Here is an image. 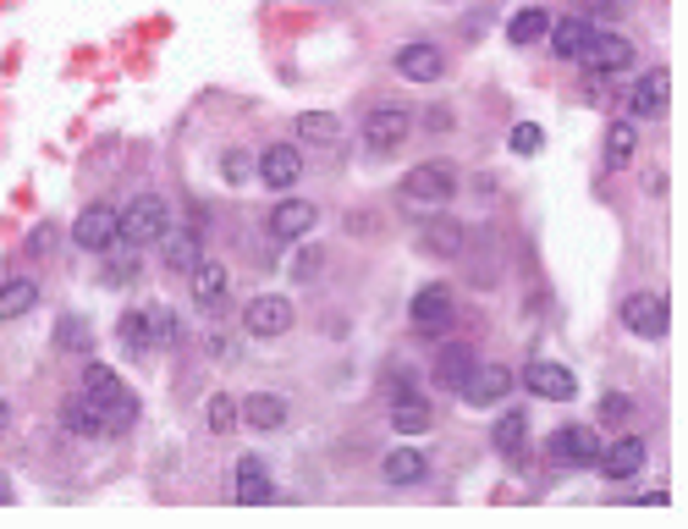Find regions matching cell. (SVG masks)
Wrapping results in <instances>:
<instances>
[{
    "mask_svg": "<svg viewBox=\"0 0 688 529\" xmlns=\"http://www.w3.org/2000/svg\"><path fill=\"white\" fill-rule=\"evenodd\" d=\"M468 369H474V348H441V358H435V380L446 391H457Z\"/></svg>",
    "mask_w": 688,
    "mask_h": 529,
    "instance_id": "33",
    "label": "cell"
},
{
    "mask_svg": "<svg viewBox=\"0 0 688 529\" xmlns=\"http://www.w3.org/2000/svg\"><path fill=\"white\" fill-rule=\"evenodd\" d=\"M524 386H529L535 397H546V403H573V397H578L573 369H561V364H550V358H535V364L524 369Z\"/></svg>",
    "mask_w": 688,
    "mask_h": 529,
    "instance_id": "15",
    "label": "cell"
},
{
    "mask_svg": "<svg viewBox=\"0 0 688 529\" xmlns=\"http://www.w3.org/2000/svg\"><path fill=\"white\" fill-rule=\"evenodd\" d=\"M578 61H584L589 72L611 78V72H623V67L634 61V44H628L623 33H589V44L578 50Z\"/></svg>",
    "mask_w": 688,
    "mask_h": 529,
    "instance_id": "12",
    "label": "cell"
},
{
    "mask_svg": "<svg viewBox=\"0 0 688 529\" xmlns=\"http://www.w3.org/2000/svg\"><path fill=\"white\" fill-rule=\"evenodd\" d=\"M429 425H435L429 403L413 397V391H397V403H392V430H397V436H424Z\"/></svg>",
    "mask_w": 688,
    "mask_h": 529,
    "instance_id": "25",
    "label": "cell"
},
{
    "mask_svg": "<svg viewBox=\"0 0 688 529\" xmlns=\"http://www.w3.org/2000/svg\"><path fill=\"white\" fill-rule=\"evenodd\" d=\"M6 497H11V491H6V480H0V502H6Z\"/></svg>",
    "mask_w": 688,
    "mask_h": 529,
    "instance_id": "43",
    "label": "cell"
},
{
    "mask_svg": "<svg viewBox=\"0 0 688 529\" xmlns=\"http://www.w3.org/2000/svg\"><path fill=\"white\" fill-rule=\"evenodd\" d=\"M634 155H639V122L634 116H617L606 128V166L623 172V166H634Z\"/></svg>",
    "mask_w": 688,
    "mask_h": 529,
    "instance_id": "22",
    "label": "cell"
},
{
    "mask_svg": "<svg viewBox=\"0 0 688 529\" xmlns=\"http://www.w3.org/2000/svg\"><path fill=\"white\" fill-rule=\"evenodd\" d=\"M265 226H271L275 243H297V237H308V232L320 226V210H314L308 199H281Z\"/></svg>",
    "mask_w": 688,
    "mask_h": 529,
    "instance_id": "13",
    "label": "cell"
},
{
    "mask_svg": "<svg viewBox=\"0 0 688 529\" xmlns=\"http://www.w3.org/2000/svg\"><path fill=\"white\" fill-rule=\"evenodd\" d=\"M237 414H243L254 430H281V425H286V397H281V391H254V397L237 403Z\"/></svg>",
    "mask_w": 688,
    "mask_h": 529,
    "instance_id": "24",
    "label": "cell"
},
{
    "mask_svg": "<svg viewBox=\"0 0 688 529\" xmlns=\"http://www.w3.org/2000/svg\"><path fill=\"white\" fill-rule=\"evenodd\" d=\"M496 452L502 458H513V464H524V452H529V414L524 408H507L502 419H496Z\"/></svg>",
    "mask_w": 688,
    "mask_h": 529,
    "instance_id": "20",
    "label": "cell"
},
{
    "mask_svg": "<svg viewBox=\"0 0 688 529\" xmlns=\"http://www.w3.org/2000/svg\"><path fill=\"white\" fill-rule=\"evenodd\" d=\"M408 133H413V116L403 105H381V111H370V122H364V144H370L375 155H392Z\"/></svg>",
    "mask_w": 688,
    "mask_h": 529,
    "instance_id": "11",
    "label": "cell"
},
{
    "mask_svg": "<svg viewBox=\"0 0 688 529\" xmlns=\"http://www.w3.org/2000/svg\"><path fill=\"white\" fill-rule=\"evenodd\" d=\"M623 326L634 332V337H667V298L661 293H628L623 298Z\"/></svg>",
    "mask_w": 688,
    "mask_h": 529,
    "instance_id": "10",
    "label": "cell"
},
{
    "mask_svg": "<svg viewBox=\"0 0 688 529\" xmlns=\"http://www.w3.org/2000/svg\"><path fill=\"white\" fill-rule=\"evenodd\" d=\"M61 425H67L72 436H100V414H94V403H89L83 391L61 403Z\"/></svg>",
    "mask_w": 688,
    "mask_h": 529,
    "instance_id": "32",
    "label": "cell"
},
{
    "mask_svg": "<svg viewBox=\"0 0 688 529\" xmlns=\"http://www.w3.org/2000/svg\"><path fill=\"white\" fill-rule=\"evenodd\" d=\"M584 6H589V17H600V22H606V17H617V11H623V6H617V0H584Z\"/></svg>",
    "mask_w": 688,
    "mask_h": 529,
    "instance_id": "42",
    "label": "cell"
},
{
    "mask_svg": "<svg viewBox=\"0 0 688 529\" xmlns=\"http://www.w3.org/2000/svg\"><path fill=\"white\" fill-rule=\"evenodd\" d=\"M72 243L89 248V254L117 248V243H122V221H117V210H111V204H89V210L72 221Z\"/></svg>",
    "mask_w": 688,
    "mask_h": 529,
    "instance_id": "7",
    "label": "cell"
},
{
    "mask_svg": "<svg viewBox=\"0 0 688 529\" xmlns=\"http://www.w3.org/2000/svg\"><path fill=\"white\" fill-rule=\"evenodd\" d=\"M424 248L429 254H457L463 248V226L457 221H429L424 226Z\"/></svg>",
    "mask_w": 688,
    "mask_h": 529,
    "instance_id": "34",
    "label": "cell"
},
{
    "mask_svg": "<svg viewBox=\"0 0 688 529\" xmlns=\"http://www.w3.org/2000/svg\"><path fill=\"white\" fill-rule=\"evenodd\" d=\"M254 176H260L265 187H275V193H286V187H297V176H303V155H297L292 144H271V150H260Z\"/></svg>",
    "mask_w": 688,
    "mask_h": 529,
    "instance_id": "14",
    "label": "cell"
},
{
    "mask_svg": "<svg viewBox=\"0 0 688 529\" xmlns=\"http://www.w3.org/2000/svg\"><path fill=\"white\" fill-rule=\"evenodd\" d=\"M320 265H325V254H320V248H303V254L292 260V276H297V282H314Z\"/></svg>",
    "mask_w": 688,
    "mask_h": 529,
    "instance_id": "40",
    "label": "cell"
},
{
    "mask_svg": "<svg viewBox=\"0 0 688 529\" xmlns=\"http://www.w3.org/2000/svg\"><path fill=\"white\" fill-rule=\"evenodd\" d=\"M546 28H550V17H546V6H524L513 22H507V44H540L546 39Z\"/></svg>",
    "mask_w": 688,
    "mask_h": 529,
    "instance_id": "29",
    "label": "cell"
},
{
    "mask_svg": "<svg viewBox=\"0 0 688 529\" xmlns=\"http://www.w3.org/2000/svg\"><path fill=\"white\" fill-rule=\"evenodd\" d=\"M667 100H672V78H667V67H650L628 89V116L634 122H656V116H667Z\"/></svg>",
    "mask_w": 688,
    "mask_h": 529,
    "instance_id": "8",
    "label": "cell"
},
{
    "mask_svg": "<svg viewBox=\"0 0 688 529\" xmlns=\"http://www.w3.org/2000/svg\"><path fill=\"white\" fill-rule=\"evenodd\" d=\"M463 403L468 408H496V403H507V391H513V369L507 364H479L474 358V369L463 375Z\"/></svg>",
    "mask_w": 688,
    "mask_h": 529,
    "instance_id": "6",
    "label": "cell"
},
{
    "mask_svg": "<svg viewBox=\"0 0 688 529\" xmlns=\"http://www.w3.org/2000/svg\"><path fill=\"white\" fill-rule=\"evenodd\" d=\"M595 452H600V436L589 425H561L546 441V458L556 469H595Z\"/></svg>",
    "mask_w": 688,
    "mask_h": 529,
    "instance_id": "5",
    "label": "cell"
},
{
    "mask_svg": "<svg viewBox=\"0 0 688 529\" xmlns=\"http://www.w3.org/2000/svg\"><path fill=\"white\" fill-rule=\"evenodd\" d=\"M188 282H193V298L199 304H221L226 298V265H215V260H199L188 271Z\"/></svg>",
    "mask_w": 688,
    "mask_h": 529,
    "instance_id": "28",
    "label": "cell"
},
{
    "mask_svg": "<svg viewBox=\"0 0 688 529\" xmlns=\"http://www.w3.org/2000/svg\"><path fill=\"white\" fill-rule=\"evenodd\" d=\"M55 348L89 358V353H94V332H89V321H83V315H61V326H55Z\"/></svg>",
    "mask_w": 688,
    "mask_h": 529,
    "instance_id": "31",
    "label": "cell"
},
{
    "mask_svg": "<svg viewBox=\"0 0 688 529\" xmlns=\"http://www.w3.org/2000/svg\"><path fill=\"white\" fill-rule=\"evenodd\" d=\"M232 491H237V502H249V508H265V502L275 497V486H271V475H265L260 458H243V464H237Z\"/></svg>",
    "mask_w": 688,
    "mask_h": 529,
    "instance_id": "21",
    "label": "cell"
},
{
    "mask_svg": "<svg viewBox=\"0 0 688 529\" xmlns=\"http://www.w3.org/2000/svg\"><path fill=\"white\" fill-rule=\"evenodd\" d=\"M105 254H117L111 265H105V287H128L138 276V254H133V243H117V248H105Z\"/></svg>",
    "mask_w": 688,
    "mask_h": 529,
    "instance_id": "35",
    "label": "cell"
},
{
    "mask_svg": "<svg viewBox=\"0 0 688 529\" xmlns=\"http://www.w3.org/2000/svg\"><path fill=\"white\" fill-rule=\"evenodd\" d=\"M595 469H600L606 480H634V475L645 469V441H639V436H617L611 447L595 452Z\"/></svg>",
    "mask_w": 688,
    "mask_h": 529,
    "instance_id": "16",
    "label": "cell"
},
{
    "mask_svg": "<svg viewBox=\"0 0 688 529\" xmlns=\"http://www.w3.org/2000/svg\"><path fill=\"white\" fill-rule=\"evenodd\" d=\"M424 452L418 447H392L386 452V464H381V475H386V486H418L424 480Z\"/></svg>",
    "mask_w": 688,
    "mask_h": 529,
    "instance_id": "26",
    "label": "cell"
},
{
    "mask_svg": "<svg viewBox=\"0 0 688 529\" xmlns=\"http://www.w3.org/2000/svg\"><path fill=\"white\" fill-rule=\"evenodd\" d=\"M600 419H606V425H628V419H634V397H628V391H606V397H600Z\"/></svg>",
    "mask_w": 688,
    "mask_h": 529,
    "instance_id": "38",
    "label": "cell"
},
{
    "mask_svg": "<svg viewBox=\"0 0 688 529\" xmlns=\"http://www.w3.org/2000/svg\"><path fill=\"white\" fill-rule=\"evenodd\" d=\"M540 144H546V133H540L535 122H518V128H513V150H518V155H535Z\"/></svg>",
    "mask_w": 688,
    "mask_h": 529,
    "instance_id": "39",
    "label": "cell"
},
{
    "mask_svg": "<svg viewBox=\"0 0 688 529\" xmlns=\"http://www.w3.org/2000/svg\"><path fill=\"white\" fill-rule=\"evenodd\" d=\"M550 55H561V61H578V50L589 44V33H595V22L589 17H561V22H550Z\"/></svg>",
    "mask_w": 688,
    "mask_h": 529,
    "instance_id": "23",
    "label": "cell"
},
{
    "mask_svg": "<svg viewBox=\"0 0 688 529\" xmlns=\"http://www.w3.org/2000/svg\"><path fill=\"white\" fill-rule=\"evenodd\" d=\"M221 176H226L232 187L254 182V155H249V150H226V155H221Z\"/></svg>",
    "mask_w": 688,
    "mask_h": 529,
    "instance_id": "37",
    "label": "cell"
},
{
    "mask_svg": "<svg viewBox=\"0 0 688 529\" xmlns=\"http://www.w3.org/2000/svg\"><path fill=\"white\" fill-rule=\"evenodd\" d=\"M336 133H342V122H336L331 111H303V116H297V139H303V144L331 150V144H336Z\"/></svg>",
    "mask_w": 688,
    "mask_h": 529,
    "instance_id": "30",
    "label": "cell"
},
{
    "mask_svg": "<svg viewBox=\"0 0 688 529\" xmlns=\"http://www.w3.org/2000/svg\"><path fill=\"white\" fill-rule=\"evenodd\" d=\"M0 425H6V403H0Z\"/></svg>",
    "mask_w": 688,
    "mask_h": 529,
    "instance_id": "44",
    "label": "cell"
},
{
    "mask_svg": "<svg viewBox=\"0 0 688 529\" xmlns=\"http://www.w3.org/2000/svg\"><path fill=\"white\" fill-rule=\"evenodd\" d=\"M83 397H89V403H94V414H100V436H122V430H133L138 397L122 386V375H117V369L89 364V369H83Z\"/></svg>",
    "mask_w": 688,
    "mask_h": 529,
    "instance_id": "1",
    "label": "cell"
},
{
    "mask_svg": "<svg viewBox=\"0 0 688 529\" xmlns=\"http://www.w3.org/2000/svg\"><path fill=\"white\" fill-rule=\"evenodd\" d=\"M50 243H55V232H50V226H39V232H33V237H28V254H44V248H50Z\"/></svg>",
    "mask_w": 688,
    "mask_h": 529,
    "instance_id": "41",
    "label": "cell"
},
{
    "mask_svg": "<svg viewBox=\"0 0 688 529\" xmlns=\"http://www.w3.org/2000/svg\"><path fill=\"white\" fill-rule=\"evenodd\" d=\"M446 315H452V287L429 282V287L413 293V326H418V332H441Z\"/></svg>",
    "mask_w": 688,
    "mask_h": 529,
    "instance_id": "18",
    "label": "cell"
},
{
    "mask_svg": "<svg viewBox=\"0 0 688 529\" xmlns=\"http://www.w3.org/2000/svg\"><path fill=\"white\" fill-rule=\"evenodd\" d=\"M237 419H243V414H237V397L215 391V397H210V430H215V436H232Z\"/></svg>",
    "mask_w": 688,
    "mask_h": 529,
    "instance_id": "36",
    "label": "cell"
},
{
    "mask_svg": "<svg viewBox=\"0 0 688 529\" xmlns=\"http://www.w3.org/2000/svg\"><path fill=\"white\" fill-rule=\"evenodd\" d=\"M117 221H122V243L149 248V243L171 226V210H165V199H160V193H138L128 210H117Z\"/></svg>",
    "mask_w": 688,
    "mask_h": 529,
    "instance_id": "4",
    "label": "cell"
},
{
    "mask_svg": "<svg viewBox=\"0 0 688 529\" xmlns=\"http://www.w3.org/2000/svg\"><path fill=\"white\" fill-rule=\"evenodd\" d=\"M154 243H160V260H165V271H182V276H188V271L204 260V254H199V232H193V226H165Z\"/></svg>",
    "mask_w": 688,
    "mask_h": 529,
    "instance_id": "17",
    "label": "cell"
},
{
    "mask_svg": "<svg viewBox=\"0 0 688 529\" xmlns=\"http://www.w3.org/2000/svg\"><path fill=\"white\" fill-rule=\"evenodd\" d=\"M176 343H182V326H176V315L165 304H149V309L122 315V348L133 353V358H149V353L176 348Z\"/></svg>",
    "mask_w": 688,
    "mask_h": 529,
    "instance_id": "2",
    "label": "cell"
},
{
    "mask_svg": "<svg viewBox=\"0 0 688 529\" xmlns=\"http://www.w3.org/2000/svg\"><path fill=\"white\" fill-rule=\"evenodd\" d=\"M33 304H39V282H33V276H11V282H0V321H22Z\"/></svg>",
    "mask_w": 688,
    "mask_h": 529,
    "instance_id": "27",
    "label": "cell"
},
{
    "mask_svg": "<svg viewBox=\"0 0 688 529\" xmlns=\"http://www.w3.org/2000/svg\"><path fill=\"white\" fill-rule=\"evenodd\" d=\"M457 166L452 161H424V166H413L408 176H403V204H413V210H441L452 193H457Z\"/></svg>",
    "mask_w": 688,
    "mask_h": 529,
    "instance_id": "3",
    "label": "cell"
},
{
    "mask_svg": "<svg viewBox=\"0 0 688 529\" xmlns=\"http://www.w3.org/2000/svg\"><path fill=\"white\" fill-rule=\"evenodd\" d=\"M243 332H249V337H260V343L286 337V332H292V304H286V298H275V293L254 298V304L243 309Z\"/></svg>",
    "mask_w": 688,
    "mask_h": 529,
    "instance_id": "9",
    "label": "cell"
},
{
    "mask_svg": "<svg viewBox=\"0 0 688 529\" xmlns=\"http://www.w3.org/2000/svg\"><path fill=\"white\" fill-rule=\"evenodd\" d=\"M397 72H403L408 83H435V78L446 72V55H441L435 44H403V50H397Z\"/></svg>",
    "mask_w": 688,
    "mask_h": 529,
    "instance_id": "19",
    "label": "cell"
}]
</instances>
